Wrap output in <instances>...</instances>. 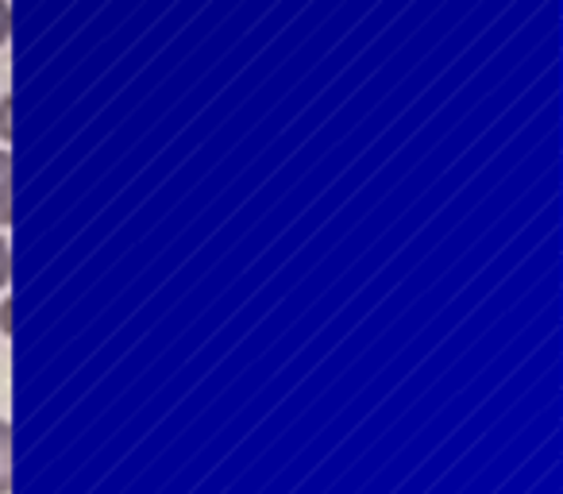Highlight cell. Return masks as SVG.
Returning a JSON list of instances; mask_svg holds the SVG:
<instances>
[{"label":"cell","instance_id":"obj_1","mask_svg":"<svg viewBox=\"0 0 563 494\" xmlns=\"http://www.w3.org/2000/svg\"><path fill=\"white\" fill-rule=\"evenodd\" d=\"M12 151H0V232L12 228Z\"/></svg>","mask_w":563,"mask_h":494},{"label":"cell","instance_id":"obj_2","mask_svg":"<svg viewBox=\"0 0 563 494\" xmlns=\"http://www.w3.org/2000/svg\"><path fill=\"white\" fill-rule=\"evenodd\" d=\"M12 421H4L0 417V494H12Z\"/></svg>","mask_w":563,"mask_h":494},{"label":"cell","instance_id":"obj_3","mask_svg":"<svg viewBox=\"0 0 563 494\" xmlns=\"http://www.w3.org/2000/svg\"><path fill=\"white\" fill-rule=\"evenodd\" d=\"M9 283H12V248H9V240L0 235V294L9 290Z\"/></svg>","mask_w":563,"mask_h":494},{"label":"cell","instance_id":"obj_4","mask_svg":"<svg viewBox=\"0 0 563 494\" xmlns=\"http://www.w3.org/2000/svg\"><path fill=\"white\" fill-rule=\"evenodd\" d=\"M0 140L12 143V94L0 97Z\"/></svg>","mask_w":563,"mask_h":494},{"label":"cell","instance_id":"obj_5","mask_svg":"<svg viewBox=\"0 0 563 494\" xmlns=\"http://www.w3.org/2000/svg\"><path fill=\"white\" fill-rule=\"evenodd\" d=\"M9 40H12V4L0 0V47H9Z\"/></svg>","mask_w":563,"mask_h":494},{"label":"cell","instance_id":"obj_6","mask_svg":"<svg viewBox=\"0 0 563 494\" xmlns=\"http://www.w3.org/2000/svg\"><path fill=\"white\" fill-rule=\"evenodd\" d=\"M0 332H9L12 337V298L0 301Z\"/></svg>","mask_w":563,"mask_h":494}]
</instances>
